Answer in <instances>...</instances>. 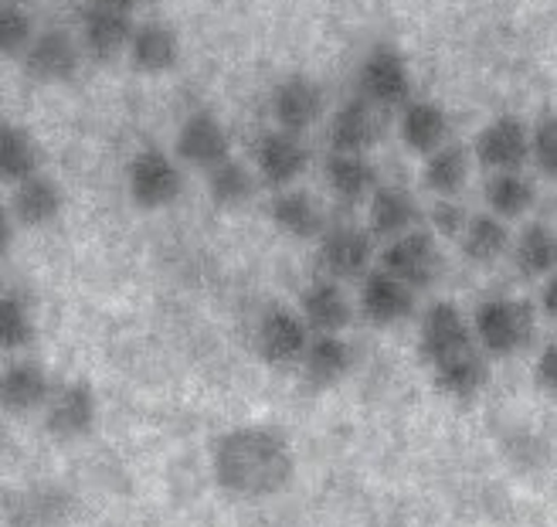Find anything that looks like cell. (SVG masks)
Masks as SVG:
<instances>
[{
  "mask_svg": "<svg viewBox=\"0 0 557 527\" xmlns=\"http://www.w3.org/2000/svg\"><path fill=\"white\" fill-rule=\"evenodd\" d=\"M218 487L238 501H269L296 477V453L289 439L269 426H235L218 436L211 450Z\"/></svg>",
  "mask_w": 557,
  "mask_h": 527,
  "instance_id": "cell-1",
  "label": "cell"
},
{
  "mask_svg": "<svg viewBox=\"0 0 557 527\" xmlns=\"http://www.w3.org/2000/svg\"><path fill=\"white\" fill-rule=\"evenodd\" d=\"M472 334L486 357H517L537 338V310L517 296H490L472 310Z\"/></svg>",
  "mask_w": 557,
  "mask_h": 527,
  "instance_id": "cell-2",
  "label": "cell"
},
{
  "mask_svg": "<svg viewBox=\"0 0 557 527\" xmlns=\"http://www.w3.org/2000/svg\"><path fill=\"white\" fill-rule=\"evenodd\" d=\"M126 191L129 201L144 211H163L177 205L184 194L181 160L160 147H139L126 163Z\"/></svg>",
  "mask_w": 557,
  "mask_h": 527,
  "instance_id": "cell-3",
  "label": "cell"
},
{
  "mask_svg": "<svg viewBox=\"0 0 557 527\" xmlns=\"http://www.w3.org/2000/svg\"><path fill=\"white\" fill-rule=\"evenodd\" d=\"M357 96H364L377 109H405L414 99L411 65L401 48L377 41L357 65Z\"/></svg>",
  "mask_w": 557,
  "mask_h": 527,
  "instance_id": "cell-4",
  "label": "cell"
},
{
  "mask_svg": "<svg viewBox=\"0 0 557 527\" xmlns=\"http://www.w3.org/2000/svg\"><path fill=\"white\" fill-rule=\"evenodd\" d=\"M469 347H480L476 334H472V317H466V310L453 299L429 303L422 320H418V354L425 365L435 368Z\"/></svg>",
  "mask_w": 557,
  "mask_h": 527,
  "instance_id": "cell-5",
  "label": "cell"
},
{
  "mask_svg": "<svg viewBox=\"0 0 557 527\" xmlns=\"http://www.w3.org/2000/svg\"><path fill=\"white\" fill-rule=\"evenodd\" d=\"M377 266L387 269L392 275H398L401 283H408L411 290H429L438 283L442 275V248H438V235L432 229H414L408 235H398L392 242H384Z\"/></svg>",
  "mask_w": 557,
  "mask_h": 527,
  "instance_id": "cell-6",
  "label": "cell"
},
{
  "mask_svg": "<svg viewBox=\"0 0 557 527\" xmlns=\"http://www.w3.org/2000/svg\"><path fill=\"white\" fill-rule=\"evenodd\" d=\"M310 341H313L310 323L302 320L299 310L289 307H269L256 323V354L269 368L302 365Z\"/></svg>",
  "mask_w": 557,
  "mask_h": 527,
  "instance_id": "cell-7",
  "label": "cell"
},
{
  "mask_svg": "<svg viewBox=\"0 0 557 527\" xmlns=\"http://www.w3.org/2000/svg\"><path fill=\"white\" fill-rule=\"evenodd\" d=\"M531 126H527L520 117L504 113L493 117L472 140V157L486 171V174H499V171H523V163L531 160Z\"/></svg>",
  "mask_w": 557,
  "mask_h": 527,
  "instance_id": "cell-8",
  "label": "cell"
},
{
  "mask_svg": "<svg viewBox=\"0 0 557 527\" xmlns=\"http://www.w3.org/2000/svg\"><path fill=\"white\" fill-rule=\"evenodd\" d=\"M256 174L272 191H289L306 171H310V147L302 144L299 133L289 130H265L252 144Z\"/></svg>",
  "mask_w": 557,
  "mask_h": 527,
  "instance_id": "cell-9",
  "label": "cell"
},
{
  "mask_svg": "<svg viewBox=\"0 0 557 527\" xmlns=\"http://www.w3.org/2000/svg\"><path fill=\"white\" fill-rule=\"evenodd\" d=\"M82 54H86L82 41L69 35L65 27H41L35 45L21 59V69L32 82H41V86H65V82L78 75Z\"/></svg>",
  "mask_w": 557,
  "mask_h": 527,
  "instance_id": "cell-10",
  "label": "cell"
},
{
  "mask_svg": "<svg viewBox=\"0 0 557 527\" xmlns=\"http://www.w3.org/2000/svg\"><path fill=\"white\" fill-rule=\"evenodd\" d=\"M99 419V399L89 381H65L54 384V392L45 405V429L59 442L86 439Z\"/></svg>",
  "mask_w": 557,
  "mask_h": 527,
  "instance_id": "cell-11",
  "label": "cell"
},
{
  "mask_svg": "<svg viewBox=\"0 0 557 527\" xmlns=\"http://www.w3.org/2000/svg\"><path fill=\"white\" fill-rule=\"evenodd\" d=\"M174 157L187 168L198 171H211L218 163H225L232 157V136L214 113L208 109H194V113L184 117V123L177 126L174 136Z\"/></svg>",
  "mask_w": 557,
  "mask_h": 527,
  "instance_id": "cell-12",
  "label": "cell"
},
{
  "mask_svg": "<svg viewBox=\"0 0 557 527\" xmlns=\"http://www.w3.org/2000/svg\"><path fill=\"white\" fill-rule=\"evenodd\" d=\"M317 259H320L323 275H330V280H337V283L364 280L371 269H377L371 232L357 225H330L326 235L320 238Z\"/></svg>",
  "mask_w": 557,
  "mask_h": 527,
  "instance_id": "cell-13",
  "label": "cell"
},
{
  "mask_svg": "<svg viewBox=\"0 0 557 527\" xmlns=\"http://www.w3.org/2000/svg\"><path fill=\"white\" fill-rule=\"evenodd\" d=\"M269 113L278 130L302 136L306 130H313L323 120L326 93L310 75H286L283 82H275V89L269 96Z\"/></svg>",
  "mask_w": 557,
  "mask_h": 527,
  "instance_id": "cell-14",
  "label": "cell"
},
{
  "mask_svg": "<svg viewBox=\"0 0 557 527\" xmlns=\"http://www.w3.org/2000/svg\"><path fill=\"white\" fill-rule=\"evenodd\" d=\"M133 32H136V24H133L129 11L99 4V0H92L78 21L82 51H86V59H92V62H116L120 54H129Z\"/></svg>",
  "mask_w": 557,
  "mask_h": 527,
  "instance_id": "cell-15",
  "label": "cell"
},
{
  "mask_svg": "<svg viewBox=\"0 0 557 527\" xmlns=\"http://www.w3.org/2000/svg\"><path fill=\"white\" fill-rule=\"evenodd\" d=\"M414 303H418V290H411L408 283H401L398 275H392L381 266L360 280L357 307L364 314V320L374 327H398V323L411 320Z\"/></svg>",
  "mask_w": 557,
  "mask_h": 527,
  "instance_id": "cell-16",
  "label": "cell"
},
{
  "mask_svg": "<svg viewBox=\"0 0 557 527\" xmlns=\"http://www.w3.org/2000/svg\"><path fill=\"white\" fill-rule=\"evenodd\" d=\"M425 211L418 205V198L401 187V184H381L371 201H368V232L392 242L398 235H408L414 229H422Z\"/></svg>",
  "mask_w": 557,
  "mask_h": 527,
  "instance_id": "cell-17",
  "label": "cell"
},
{
  "mask_svg": "<svg viewBox=\"0 0 557 527\" xmlns=\"http://www.w3.org/2000/svg\"><path fill=\"white\" fill-rule=\"evenodd\" d=\"M398 136L411 154L432 157L453 140V120L445 113V106H438L435 99L414 96L405 109H398Z\"/></svg>",
  "mask_w": 557,
  "mask_h": 527,
  "instance_id": "cell-18",
  "label": "cell"
},
{
  "mask_svg": "<svg viewBox=\"0 0 557 527\" xmlns=\"http://www.w3.org/2000/svg\"><path fill=\"white\" fill-rule=\"evenodd\" d=\"M381 113L384 109H377L364 96H350L330 120V150H344V154L374 150L384 133Z\"/></svg>",
  "mask_w": 557,
  "mask_h": 527,
  "instance_id": "cell-19",
  "label": "cell"
},
{
  "mask_svg": "<svg viewBox=\"0 0 557 527\" xmlns=\"http://www.w3.org/2000/svg\"><path fill=\"white\" fill-rule=\"evenodd\" d=\"M269 218L278 232L289 235V238H299V242H310V238L320 242L330 229L323 205L313 198L310 191H296V187L272 194Z\"/></svg>",
  "mask_w": 557,
  "mask_h": 527,
  "instance_id": "cell-20",
  "label": "cell"
},
{
  "mask_svg": "<svg viewBox=\"0 0 557 527\" xmlns=\"http://www.w3.org/2000/svg\"><path fill=\"white\" fill-rule=\"evenodd\" d=\"M299 314L310 323L313 334H344L354 320V307L344 286L330 275H320L299 293Z\"/></svg>",
  "mask_w": 557,
  "mask_h": 527,
  "instance_id": "cell-21",
  "label": "cell"
},
{
  "mask_svg": "<svg viewBox=\"0 0 557 527\" xmlns=\"http://www.w3.org/2000/svg\"><path fill=\"white\" fill-rule=\"evenodd\" d=\"M51 392H54V384L38 360H11V365L0 371V405L11 415L45 412Z\"/></svg>",
  "mask_w": 557,
  "mask_h": 527,
  "instance_id": "cell-22",
  "label": "cell"
},
{
  "mask_svg": "<svg viewBox=\"0 0 557 527\" xmlns=\"http://www.w3.org/2000/svg\"><path fill=\"white\" fill-rule=\"evenodd\" d=\"M323 181H326L333 198H341L347 205L371 201V194L381 187L377 168L371 163V157L368 154H344V150H330V157L323 160Z\"/></svg>",
  "mask_w": 557,
  "mask_h": 527,
  "instance_id": "cell-23",
  "label": "cell"
},
{
  "mask_svg": "<svg viewBox=\"0 0 557 527\" xmlns=\"http://www.w3.org/2000/svg\"><path fill=\"white\" fill-rule=\"evenodd\" d=\"M129 62L144 75H163L177 69L181 62V38L171 24L163 21H144L136 24L133 41H129Z\"/></svg>",
  "mask_w": 557,
  "mask_h": 527,
  "instance_id": "cell-24",
  "label": "cell"
},
{
  "mask_svg": "<svg viewBox=\"0 0 557 527\" xmlns=\"http://www.w3.org/2000/svg\"><path fill=\"white\" fill-rule=\"evenodd\" d=\"M429 371H432V381L438 392L456 402H472L490 384V360L480 347H469Z\"/></svg>",
  "mask_w": 557,
  "mask_h": 527,
  "instance_id": "cell-25",
  "label": "cell"
},
{
  "mask_svg": "<svg viewBox=\"0 0 557 527\" xmlns=\"http://www.w3.org/2000/svg\"><path fill=\"white\" fill-rule=\"evenodd\" d=\"M62 208H65V194L48 174H38L32 181L17 184L14 194H11V205H8L14 221H17V225H24V229H45V225H51V221H59Z\"/></svg>",
  "mask_w": 557,
  "mask_h": 527,
  "instance_id": "cell-26",
  "label": "cell"
},
{
  "mask_svg": "<svg viewBox=\"0 0 557 527\" xmlns=\"http://www.w3.org/2000/svg\"><path fill=\"white\" fill-rule=\"evenodd\" d=\"M299 368H302V378L313 388H333L350 375L354 347L341 334H313Z\"/></svg>",
  "mask_w": 557,
  "mask_h": 527,
  "instance_id": "cell-27",
  "label": "cell"
},
{
  "mask_svg": "<svg viewBox=\"0 0 557 527\" xmlns=\"http://www.w3.org/2000/svg\"><path fill=\"white\" fill-rule=\"evenodd\" d=\"M510 259L527 280H547L557 272V232L544 221H527L513 238Z\"/></svg>",
  "mask_w": 557,
  "mask_h": 527,
  "instance_id": "cell-28",
  "label": "cell"
},
{
  "mask_svg": "<svg viewBox=\"0 0 557 527\" xmlns=\"http://www.w3.org/2000/svg\"><path fill=\"white\" fill-rule=\"evenodd\" d=\"M72 497L54 487H35L8 497V520L14 527H59L69 517Z\"/></svg>",
  "mask_w": 557,
  "mask_h": 527,
  "instance_id": "cell-29",
  "label": "cell"
},
{
  "mask_svg": "<svg viewBox=\"0 0 557 527\" xmlns=\"http://www.w3.org/2000/svg\"><path fill=\"white\" fill-rule=\"evenodd\" d=\"M483 201H486L490 215L504 218V221H513V218H523L527 211L537 205V187H534V181L527 177L523 171L486 174Z\"/></svg>",
  "mask_w": 557,
  "mask_h": 527,
  "instance_id": "cell-30",
  "label": "cell"
},
{
  "mask_svg": "<svg viewBox=\"0 0 557 527\" xmlns=\"http://www.w3.org/2000/svg\"><path fill=\"white\" fill-rule=\"evenodd\" d=\"M41 174V150L38 140L24 126L4 123L0 126V177L4 184H24Z\"/></svg>",
  "mask_w": 557,
  "mask_h": 527,
  "instance_id": "cell-31",
  "label": "cell"
},
{
  "mask_svg": "<svg viewBox=\"0 0 557 527\" xmlns=\"http://www.w3.org/2000/svg\"><path fill=\"white\" fill-rule=\"evenodd\" d=\"M472 150L449 140L442 150H435L432 157H425V168H422V181L425 187L435 194V198H456V194L466 187L469 171H472Z\"/></svg>",
  "mask_w": 557,
  "mask_h": 527,
  "instance_id": "cell-32",
  "label": "cell"
},
{
  "mask_svg": "<svg viewBox=\"0 0 557 527\" xmlns=\"http://www.w3.org/2000/svg\"><path fill=\"white\" fill-rule=\"evenodd\" d=\"M462 245V256L469 262H476V266H490L496 262L499 256H507L510 248H513V235L507 229V221L504 218H496L490 211L483 215H472L469 218V225L459 238Z\"/></svg>",
  "mask_w": 557,
  "mask_h": 527,
  "instance_id": "cell-33",
  "label": "cell"
},
{
  "mask_svg": "<svg viewBox=\"0 0 557 527\" xmlns=\"http://www.w3.org/2000/svg\"><path fill=\"white\" fill-rule=\"evenodd\" d=\"M208 181V194H211V201L218 208H242L252 201V194H256V174L245 168L242 160L228 157L225 163H218V168H211L205 174Z\"/></svg>",
  "mask_w": 557,
  "mask_h": 527,
  "instance_id": "cell-34",
  "label": "cell"
},
{
  "mask_svg": "<svg viewBox=\"0 0 557 527\" xmlns=\"http://www.w3.org/2000/svg\"><path fill=\"white\" fill-rule=\"evenodd\" d=\"M38 38V27L35 17L24 11V4H14V0H4L0 8V54L11 62V59H24L27 48L35 45Z\"/></svg>",
  "mask_w": 557,
  "mask_h": 527,
  "instance_id": "cell-35",
  "label": "cell"
},
{
  "mask_svg": "<svg viewBox=\"0 0 557 527\" xmlns=\"http://www.w3.org/2000/svg\"><path fill=\"white\" fill-rule=\"evenodd\" d=\"M32 341H35L32 307H27L17 293H4L0 296V347L14 354V351H24Z\"/></svg>",
  "mask_w": 557,
  "mask_h": 527,
  "instance_id": "cell-36",
  "label": "cell"
},
{
  "mask_svg": "<svg viewBox=\"0 0 557 527\" xmlns=\"http://www.w3.org/2000/svg\"><path fill=\"white\" fill-rule=\"evenodd\" d=\"M531 163L544 177L557 181V113H547L531 126Z\"/></svg>",
  "mask_w": 557,
  "mask_h": 527,
  "instance_id": "cell-37",
  "label": "cell"
},
{
  "mask_svg": "<svg viewBox=\"0 0 557 527\" xmlns=\"http://www.w3.org/2000/svg\"><path fill=\"white\" fill-rule=\"evenodd\" d=\"M469 211L456 201V198H438L429 211V229L438 238H462L466 225H469Z\"/></svg>",
  "mask_w": 557,
  "mask_h": 527,
  "instance_id": "cell-38",
  "label": "cell"
},
{
  "mask_svg": "<svg viewBox=\"0 0 557 527\" xmlns=\"http://www.w3.org/2000/svg\"><path fill=\"white\" fill-rule=\"evenodd\" d=\"M534 381H537L541 392L557 395V341L544 344V351L537 354V360H534Z\"/></svg>",
  "mask_w": 557,
  "mask_h": 527,
  "instance_id": "cell-39",
  "label": "cell"
},
{
  "mask_svg": "<svg viewBox=\"0 0 557 527\" xmlns=\"http://www.w3.org/2000/svg\"><path fill=\"white\" fill-rule=\"evenodd\" d=\"M541 310L557 323V272L544 280V290H541Z\"/></svg>",
  "mask_w": 557,
  "mask_h": 527,
  "instance_id": "cell-40",
  "label": "cell"
},
{
  "mask_svg": "<svg viewBox=\"0 0 557 527\" xmlns=\"http://www.w3.org/2000/svg\"><path fill=\"white\" fill-rule=\"evenodd\" d=\"M0 235H4V238H0V253H8L11 242H14V215L8 208L0 211Z\"/></svg>",
  "mask_w": 557,
  "mask_h": 527,
  "instance_id": "cell-41",
  "label": "cell"
},
{
  "mask_svg": "<svg viewBox=\"0 0 557 527\" xmlns=\"http://www.w3.org/2000/svg\"><path fill=\"white\" fill-rule=\"evenodd\" d=\"M99 4H109V8H120V11H133L139 0H99Z\"/></svg>",
  "mask_w": 557,
  "mask_h": 527,
  "instance_id": "cell-42",
  "label": "cell"
},
{
  "mask_svg": "<svg viewBox=\"0 0 557 527\" xmlns=\"http://www.w3.org/2000/svg\"><path fill=\"white\" fill-rule=\"evenodd\" d=\"M14 4H27V0H14Z\"/></svg>",
  "mask_w": 557,
  "mask_h": 527,
  "instance_id": "cell-43",
  "label": "cell"
}]
</instances>
